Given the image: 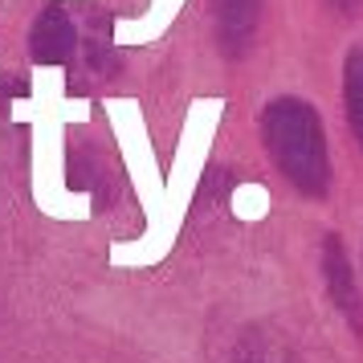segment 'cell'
Instances as JSON below:
<instances>
[{
    "label": "cell",
    "instance_id": "obj_1",
    "mask_svg": "<svg viewBox=\"0 0 363 363\" xmlns=\"http://www.w3.org/2000/svg\"><path fill=\"white\" fill-rule=\"evenodd\" d=\"M262 139L265 151L274 155V164L286 180L294 184L302 196H327L330 188V155H327V135L314 115L311 102L281 94L265 106L262 115Z\"/></svg>",
    "mask_w": 363,
    "mask_h": 363
},
{
    "label": "cell",
    "instance_id": "obj_2",
    "mask_svg": "<svg viewBox=\"0 0 363 363\" xmlns=\"http://www.w3.org/2000/svg\"><path fill=\"white\" fill-rule=\"evenodd\" d=\"M29 53H33V62H41V66H66L69 57L78 53V25L69 21L66 9L50 4V9L33 21Z\"/></svg>",
    "mask_w": 363,
    "mask_h": 363
},
{
    "label": "cell",
    "instance_id": "obj_3",
    "mask_svg": "<svg viewBox=\"0 0 363 363\" xmlns=\"http://www.w3.org/2000/svg\"><path fill=\"white\" fill-rule=\"evenodd\" d=\"M262 21V0H216V41L225 57H245Z\"/></svg>",
    "mask_w": 363,
    "mask_h": 363
},
{
    "label": "cell",
    "instance_id": "obj_4",
    "mask_svg": "<svg viewBox=\"0 0 363 363\" xmlns=\"http://www.w3.org/2000/svg\"><path fill=\"white\" fill-rule=\"evenodd\" d=\"M323 278H327L330 302L351 318V327L363 330V302H359V290H355V278H351V265H347V249L335 233L323 241Z\"/></svg>",
    "mask_w": 363,
    "mask_h": 363
},
{
    "label": "cell",
    "instance_id": "obj_5",
    "mask_svg": "<svg viewBox=\"0 0 363 363\" xmlns=\"http://www.w3.org/2000/svg\"><path fill=\"white\" fill-rule=\"evenodd\" d=\"M229 363H302L294 355V347L281 343L278 335H269V330H249L241 343L233 347Z\"/></svg>",
    "mask_w": 363,
    "mask_h": 363
},
{
    "label": "cell",
    "instance_id": "obj_6",
    "mask_svg": "<svg viewBox=\"0 0 363 363\" xmlns=\"http://www.w3.org/2000/svg\"><path fill=\"white\" fill-rule=\"evenodd\" d=\"M343 94H347V118H351V131H355V143H359V151H363V50L347 53Z\"/></svg>",
    "mask_w": 363,
    "mask_h": 363
},
{
    "label": "cell",
    "instance_id": "obj_7",
    "mask_svg": "<svg viewBox=\"0 0 363 363\" xmlns=\"http://www.w3.org/2000/svg\"><path fill=\"white\" fill-rule=\"evenodd\" d=\"M25 94H29V86L21 78H0V99H25Z\"/></svg>",
    "mask_w": 363,
    "mask_h": 363
},
{
    "label": "cell",
    "instance_id": "obj_8",
    "mask_svg": "<svg viewBox=\"0 0 363 363\" xmlns=\"http://www.w3.org/2000/svg\"><path fill=\"white\" fill-rule=\"evenodd\" d=\"M335 4H339V9H347V13H355V9H359L363 0H335Z\"/></svg>",
    "mask_w": 363,
    "mask_h": 363
}]
</instances>
